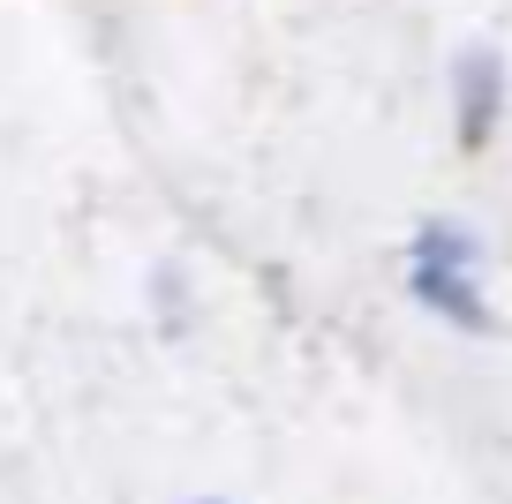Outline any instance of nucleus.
<instances>
[{
    "instance_id": "obj_2",
    "label": "nucleus",
    "mask_w": 512,
    "mask_h": 504,
    "mask_svg": "<svg viewBox=\"0 0 512 504\" xmlns=\"http://www.w3.org/2000/svg\"><path fill=\"white\" fill-rule=\"evenodd\" d=\"M497 121H505V61H497L490 46H467L460 61H452V128H460V143L475 151V143L497 136Z\"/></svg>"
},
{
    "instance_id": "obj_3",
    "label": "nucleus",
    "mask_w": 512,
    "mask_h": 504,
    "mask_svg": "<svg viewBox=\"0 0 512 504\" xmlns=\"http://www.w3.org/2000/svg\"><path fill=\"white\" fill-rule=\"evenodd\" d=\"M204 504H219V497H204Z\"/></svg>"
},
{
    "instance_id": "obj_1",
    "label": "nucleus",
    "mask_w": 512,
    "mask_h": 504,
    "mask_svg": "<svg viewBox=\"0 0 512 504\" xmlns=\"http://www.w3.org/2000/svg\"><path fill=\"white\" fill-rule=\"evenodd\" d=\"M475 264H482V241L452 219H430L415 241H407V286H415L422 309H437L445 324L460 331H482L490 309H482V286H475Z\"/></svg>"
}]
</instances>
